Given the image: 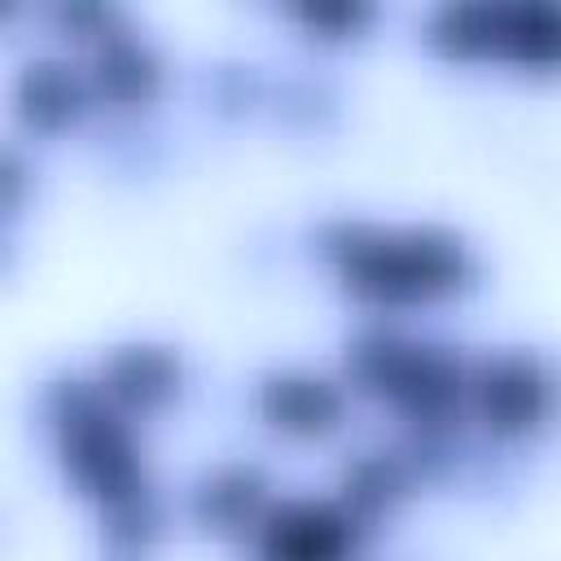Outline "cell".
<instances>
[{"label": "cell", "instance_id": "3957f363", "mask_svg": "<svg viewBox=\"0 0 561 561\" xmlns=\"http://www.w3.org/2000/svg\"><path fill=\"white\" fill-rule=\"evenodd\" d=\"M346 373L364 394L390 403L416 425H443L465 408L469 390V368L447 346L399 337L386 329L359 333L346 346Z\"/></svg>", "mask_w": 561, "mask_h": 561}, {"label": "cell", "instance_id": "5b68a950", "mask_svg": "<svg viewBox=\"0 0 561 561\" xmlns=\"http://www.w3.org/2000/svg\"><path fill=\"white\" fill-rule=\"evenodd\" d=\"M465 408L478 416L486 434L522 438L539 430L543 416L552 412V373L526 351L486 355L478 368H469Z\"/></svg>", "mask_w": 561, "mask_h": 561}, {"label": "cell", "instance_id": "30bf717a", "mask_svg": "<svg viewBox=\"0 0 561 561\" xmlns=\"http://www.w3.org/2000/svg\"><path fill=\"white\" fill-rule=\"evenodd\" d=\"M158 79V66L149 57V48L140 39H131L127 31H105L101 39V53H96V66L88 70V83L110 96V101H123V105H136L149 96Z\"/></svg>", "mask_w": 561, "mask_h": 561}, {"label": "cell", "instance_id": "9c48e42d", "mask_svg": "<svg viewBox=\"0 0 561 561\" xmlns=\"http://www.w3.org/2000/svg\"><path fill=\"white\" fill-rule=\"evenodd\" d=\"M263 478L250 465H224L197 486V517L215 530H254L272 504H259Z\"/></svg>", "mask_w": 561, "mask_h": 561}, {"label": "cell", "instance_id": "4fadbf2b", "mask_svg": "<svg viewBox=\"0 0 561 561\" xmlns=\"http://www.w3.org/2000/svg\"><path fill=\"white\" fill-rule=\"evenodd\" d=\"M298 22L311 31H324V35H346L359 22H368V9H359V4H307V9H298Z\"/></svg>", "mask_w": 561, "mask_h": 561}, {"label": "cell", "instance_id": "8992f818", "mask_svg": "<svg viewBox=\"0 0 561 561\" xmlns=\"http://www.w3.org/2000/svg\"><path fill=\"white\" fill-rule=\"evenodd\" d=\"M254 535V561H355L359 513L342 500H280Z\"/></svg>", "mask_w": 561, "mask_h": 561}, {"label": "cell", "instance_id": "8fae6325", "mask_svg": "<svg viewBox=\"0 0 561 561\" xmlns=\"http://www.w3.org/2000/svg\"><path fill=\"white\" fill-rule=\"evenodd\" d=\"M22 101H31L35 127H57L79 114V105L88 101V83L61 61H35V83L31 92H22Z\"/></svg>", "mask_w": 561, "mask_h": 561}, {"label": "cell", "instance_id": "ba28073f", "mask_svg": "<svg viewBox=\"0 0 561 561\" xmlns=\"http://www.w3.org/2000/svg\"><path fill=\"white\" fill-rule=\"evenodd\" d=\"M96 386L118 412H153L180 390V364L167 346L131 342L105 355Z\"/></svg>", "mask_w": 561, "mask_h": 561}, {"label": "cell", "instance_id": "7c38bea8", "mask_svg": "<svg viewBox=\"0 0 561 561\" xmlns=\"http://www.w3.org/2000/svg\"><path fill=\"white\" fill-rule=\"evenodd\" d=\"M399 491H403V469H399V460L386 456V451H368V456H355V460H351L342 504H351V508L364 517V513L390 504Z\"/></svg>", "mask_w": 561, "mask_h": 561}, {"label": "cell", "instance_id": "7a4b0ae2", "mask_svg": "<svg viewBox=\"0 0 561 561\" xmlns=\"http://www.w3.org/2000/svg\"><path fill=\"white\" fill-rule=\"evenodd\" d=\"M53 451L88 500L110 513L114 530H145V465L140 447L127 430V412H118L101 386H70L53 408Z\"/></svg>", "mask_w": 561, "mask_h": 561}, {"label": "cell", "instance_id": "6da1fadb", "mask_svg": "<svg viewBox=\"0 0 561 561\" xmlns=\"http://www.w3.org/2000/svg\"><path fill=\"white\" fill-rule=\"evenodd\" d=\"M320 250L337 285L381 311L425 307L469 285L473 259L456 232L434 224H368L337 219L324 228Z\"/></svg>", "mask_w": 561, "mask_h": 561}, {"label": "cell", "instance_id": "52a82bcc", "mask_svg": "<svg viewBox=\"0 0 561 561\" xmlns=\"http://www.w3.org/2000/svg\"><path fill=\"white\" fill-rule=\"evenodd\" d=\"M254 408L259 416L289 434V438H320L329 430H337L342 421V390L320 377V373H307V368H276L267 377H259V390H254Z\"/></svg>", "mask_w": 561, "mask_h": 561}, {"label": "cell", "instance_id": "277c9868", "mask_svg": "<svg viewBox=\"0 0 561 561\" xmlns=\"http://www.w3.org/2000/svg\"><path fill=\"white\" fill-rule=\"evenodd\" d=\"M425 39L451 61L495 57L526 75H561V0L443 4L430 13Z\"/></svg>", "mask_w": 561, "mask_h": 561}]
</instances>
